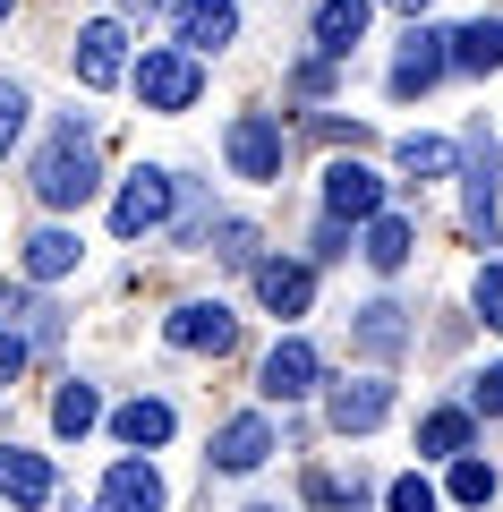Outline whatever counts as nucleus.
Listing matches in <instances>:
<instances>
[{
  "mask_svg": "<svg viewBox=\"0 0 503 512\" xmlns=\"http://www.w3.org/2000/svg\"><path fill=\"white\" fill-rule=\"evenodd\" d=\"M384 9H401V18H427V0H384Z\"/></svg>",
  "mask_w": 503,
  "mask_h": 512,
  "instance_id": "35",
  "label": "nucleus"
},
{
  "mask_svg": "<svg viewBox=\"0 0 503 512\" xmlns=\"http://www.w3.org/2000/svg\"><path fill=\"white\" fill-rule=\"evenodd\" d=\"M384 504H393V512H435V504H444V495H435L427 478L410 470V478H393V487H384Z\"/></svg>",
  "mask_w": 503,
  "mask_h": 512,
  "instance_id": "29",
  "label": "nucleus"
},
{
  "mask_svg": "<svg viewBox=\"0 0 503 512\" xmlns=\"http://www.w3.org/2000/svg\"><path fill=\"white\" fill-rule=\"evenodd\" d=\"M444 69H452V35H435V26H410V35H401V60H393V77H384V86L410 103V94H427Z\"/></svg>",
  "mask_w": 503,
  "mask_h": 512,
  "instance_id": "9",
  "label": "nucleus"
},
{
  "mask_svg": "<svg viewBox=\"0 0 503 512\" xmlns=\"http://www.w3.org/2000/svg\"><path fill=\"white\" fill-rule=\"evenodd\" d=\"M26 86H9V77H0V163H9V154H18V137H26Z\"/></svg>",
  "mask_w": 503,
  "mask_h": 512,
  "instance_id": "27",
  "label": "nucleus"
},
{
  "mask_svg": "<svg viewBox=\"0 0 503 512\" xmlns=\"http://www.w3.org/2000/svg\"><path fill=\"white\" fill-rule=\"evenodd\" d=\"M52 427H60V436H69V444L86 436V427H103V393L69 376V384H60V402H52Z\"/></svg>",
  "mask_w": 503,
  "mask_h": 512,
  "instance_id": "25",
  "label": "nucleus"
},
{
  "mask_svg": "<svg viewBox=\"0 0 503 512\" xmlns=\"http://www.w3.org/2000/svg\"><path fill=\"white\" fill-rule=\"evenodd\" d=\"M324 214L333 222H376L384 214V180L367 163H333L324 171Z\"/></svg>",
  "mask_w": 503,
  "mask_h": 512,
  "instance_id": "13",
  "label": "nucleus"
},
{
  "mask_svg": "<svg viewBox=\"0 0 503 512\" xmlns=\"http://www.w3.org/2000/svg\"><path fill=\"white\" fill-rule=\"evenodd\" d=\"M461 222L469 239H495V137H486V120L461 128Z\"/></svg>",
  "mask_w": 503,
  "mask_h": 512,
  "instance_id": "4",
  "label": "nucleus"
},
{
  "mask_svg": "<svg viewBox=\"0 0 503 512\" xmlns=\"http://www.w3.org/2000/svg\"><path fill=\"white\" fill-rule=\"evenodd\" d=\"M171 35H180L188 60H205V52H222L239 35V9L231 0H171Z\"/></svg>",
  "mask_w": 503,
  "mask_h": 512,
  "instance_id": "12",
  "label": "nucleus"
},
{
  "mask_svg": "<svg viewBox=\"0 0 503 512\" xmlns=\"http://www.w3.org/2000/svg\"><path fill=\"white\" fill-rule=\"evenodd\" d=\"M376 0H316V60H350L367 43Z\"/></svg>",
  "mask_w": 503,
  "mask_h": 512,
  "instance_id": "15",
  "label": "nucleus"
},
{
  "mask_svg": "<svg viewBox=\"0 0 503 512\" xmlns=\"http://www.w3.org/2000/svg\"><path fill=\"white\" fill-rule=\"evenodd\" d=\"M256 299H265L273 316H307V299H316V265H299V256H265V265H256Z\"/></svg>",
  "mask_w": 503,
  "mask_h": 512,
  "instance_id": "16",
  "label": "nucleus"
},
{
  "mask_svg": "<svg viewBox=\"0 0 503 512\" xmlns=\"http://www.w3.org/2000/svg\"><path fill=\"white\" fill-rule=\"evenodd\" d=\"M94 512H171V487H162V470L154 461H111V478H103V495H94Z\"/></svg>",
  "mask_w": 503,
  "mask_h": 512,
  "instance_id": "10",
  "label": "nucleus"
},
{
  "mask_svg": "<svg viewBox=\"0 0 503 512\" xmlns=\"http://www.w3.org/2000/svg\"><path fill=\"white\" fill-rule=\"evenodd\" d=\"M0 18H9V0H0Z\"/></svg>",
  "mask_w": 503,
  "mask_h": 512,
  "instance_id": "37",
  "label": "nucleus"
},
{
  "mask_svg": "<svg viewBox=\"0 0 503 512\" xmlns=\"http://www.w3.org/2000/svg\"><path fill=\"white\" fill-rule=\"evenodd\" d=\"M316 384H324V359H316L307 333H282V342L265 350V367H256V393H265V402H307Z\"/></svg>",
  "mask_w": 503,
  "mask_h": 512,
  "instance_id": "6",
  "label": "nucleus"
},
{
  "mask_svg": "<svg viewBox=\"0 0 503 512\" xmlns=\"http://www.w3.org/2000/svg\"><path fill=\"white\" fill-rule=\"evenodd\" d=\"M214 239H222V248H214L222 265H256V222H239V214H222V222H214Z\"/></svg>",
  "mask_w": 503,
  "mask_h": 512,
  "instance_id": "28",
  "label": "nucleus"
},
{
  "mask_svg": "<svg viewBox=\"0 0 503 512\" xmlns=\"http://www.w3.org/2000/svg\"><path fill=\"white\" fill-rule=\"evenodd\" d=\"M162 333H171V350H214V359H222V350L239 342V316L222 308V299H180Z\"/></svg>",
  "mask_w": 503,
  "mask_h": 512,
  "instance_id": "11",
  "label": "nucleus"
},
{
  "mask_svg": "<svg viewBox=\"0 0 503 512\" xmlns=\"http://www.w3.org/2000/svg\"><path fill=\"white\" fill-rule=\"evenodd\" d=\"M94 188H103V163H94V128H86V120H60L52 137H43V154H35V197L52 205V214H77Z\"/></svg>",
  "mask_w": 503,
  "mask_h": 512,
  "instance_id": "1",
  "label": "nucleus"
},
{
  "mask_svg": "<svg viewBox=\"0 0 503 512\" xmlns=\"http://www.w3.org/2000/svg\"><path fill=\"white\" fill-rule=\"evenodd\" d=\"M171 427H180V410L162 402V393H137V402L111 410V436H120L128 453H154V444H171Z\"/></svg>",
  "mask_w": 503,
  "mask_h": 512,
  "instance_id": "17",
  "label": "nucleus"
},
{
  "mask_svg": "<svg viewBox=\"0 0 503 512\" xmlns=\"http://www.w3.org/2000/svg\"><path fill=\"white\" fill-rule=\"evenodd\" d=\"M410 248H418V222L410 214H376V222H367V239H359V256L376 265V274H401Z\"/></svg>",
  "mask_w": 503,
  "mask_h": 512,
  "instance_id": "20",
  "label": "nucleus"
},
{
  "mask_svg": "<svg viewBox=\"0 0 503 512\" xmlns=\"http://www.w3.org/2000/svg\"><path fill=\"white\" fill-rule=\"evenodd\" d=\"M128 86H137V103H145V111H188V103L205 94V69L180 52V43H154V52L128 69Z\"/></svg>",
  "mask_w": 503,
  "mask_h": 512,
  "instance_id": "3",
  "label": "nucleus"
},
{
  "mask_svg": "<svg viewBox=\"0 0 503 512\" xmlns=\"http://www.w3.org/2000/svg\"><path fill=\"white\" fill-rule=\"evenodd\" d=\"M469 444H478V410H427L418 419V453L427 461H461Z\"/></svg>",
  "mask_w": 503,
  "mask_h": 512,
  "instance_id": "21",
  "label": "nucleus"
},
{
  "mask_svg": "<svg viewBox=\"0 0 503 512\" xmlns=\"http://www.w3.org/2000/svg\"><path fill=\"white\" fill-rule=\"evenodd\" d=\"M469 410H478V419H503V359L486 367L478 384H469Z\"/></svg>",
  "mask_w": 503,
  "mask_h": 512,
  "instance_id": "31",
  "label": "nucleus"
},
{
  "mask_svg": "<svg viewBox=\"0 0 503 512\" xmlns=\"http://www.w3.org/2000/svg\"><path fill=\"white\" fill-rule=\"evenodd\" d=\"M452 69H469V77L503 69V18H469L461 35H452Z\"/></svg>",
  "mask_w": 503,
  "mask_h": 512,
  "instance_id": "23",
  "label": "nucleus"
},
{
  "mask_svg": "<svg viewBox=\"0 0 503 512\" xmlns=\"http://www.w3.org/2000/svg\"><path fill=\"white\" fill-rule=\"evenodd\" d=\"M273 461V419L265 410H239V419H222L214 436V470H265Z\"/></svg>",
  "mask_w": 503,
  "mask_h": 512,
  "instance_id": "14",
  "label": "nucleus"
},
{
  "mask_svg": "<svg viewBox=\"0 0 503 512\" xmlns=\"http://www.w3.org/2000/svg\"><path fill=\"white\" fill-rule=\"evenodd\" d=\"M128 9H137V18H145V9H171V0H128Z\"/></svg>",
  "mask_w": 503,
  "mask_h": 512,
  "instance_id": "36",
  "label": "nucleus"
},
{
  "mask_svg": "<svg viewBox=\"0 0 503 512\" xmlns=\"http://www.w3.org/2000/svg\"><path fill=\"white\" fill-rule=\"evenodd\" d=\"M0 495L18 512H43L52 504V461L43 453H18V444H0Z\"/></svg>",
  "mask_w": 503,
  "mask_h": 512,
  "instance_id": "18",
  "label": "nucleus"
},
{
  "mask_svg": "<svg viewBox=\"0 0 503 512\" xmlns=\"http://www.w3.org/2000/svg\"><path fill=\"white\" fill-rule=\"evenodd\" d=\"M350 342H359L367 359H401V350H410V308H393V299H367L359 325H350Z\"/></svg>",
  "mask_w": 503,
  "mask_h": 512,
  "instance_id": "19",
  "label": "nucleus"
},
{
  "mask_svg": "<svg viewBox=\"0 0 503 512\" xmlns=\"http://www.w3.org/2000/svg\"><path fill=\"white\" fill-rule=\"evenodd\" d=\"M324 419L342 427V436L384 427V419H393V376H342V384H324Z\"/></svg>",
  "mask_w": 503,
  "mask_h": 512,
  "instance_id": "7",
  "label": "nucleus"
},
{
  "mask_svg": "<svg viewBox=\"0 0 503 512\" xmlns=\"http://www.w3.org/2000/svg\"><path fill=\"white\" fill-rule=\"evenodd\" d=\"M18 376H26V342L0 325V384H18Z\"/></svg>",
  "mask_w": 503,
  "mask_h": 512,
  "instance_id": "33",
  "label": "nucleus"
},
{
  "mask_svg": "<svg viewBox=\"0 0 503 512\" xmlns=\"http://www.w3.org/2000/svg\"><path fill=\"white\" fill-rule=\"evenodd\" d=\"M77 86H94V94H103V86H120V77H128V35H120V18H94V26H77Z\"/></svg>",
  "mask_w": 503,
  "mask_h": 512,
  "instance_id": "8",
  "label": "nucleus"
},
{
  "mask_svg": "<svg viewBox=\"0 0 503 512\" xmlns=\"http://www.w3.org/2000/svg\"><path fill=\"white\" fill-rule=\"evenodd\" d=\"M222 154H231V171H239V180H282L290 137H282V120H273V111H239V120H231V137H222Z\"/></svg>",
  "mask_w": 503,
  "mask_h": 512,
  "instance_id": "5",
  "label": "nucleus"
},
{
  "mask_svg": "<svg viewBox=\"0 0 503 512\" xmlns=\"http://www.w3.org/2000/svg\"><path fill=\"white\" fill-rule=\"evenodd\" d=\"M393 163L410 171V180H452V163H461V146H452V137H418V128H410V137L393 146Z\"/></svg>",
  "mask_w": 503,
  "mask_h": 512,
  "instance_id": "24",
  "label": "nucleus"
},
{
  "mask_svg": "<svg viewBox=\"0 0 503 512\" xmlns=\"http://www.w3.org/2000/svg\"><path fill=\"white\" fill-rule=\"evenodd\" d=\"M469 299H478V316L503 333V265H478V282H469Z\"/></svg>",
  "mask_w": 503,
  "mask_h": 512,
  "instance_id": "30",
  "label": "nucleus"
},
{
  "mask_svg": "<svg viewBox=\"0 0 503 512\" xmlns=\"http://www.w3.org/2000/svg\"><path fill=\"white\" fill-rule=\"evenodd\" d=\"M0 316H26V325H35V316H43V299L26 291V282H0Z\"/></svg>",
  "mask_w": 503,
  "mask_h": 512,
  "instance_id": "32",
  "label": "nucleus"
},
{
  "mask_svg": "<svg viewBox=\"0 0 503 512\" xmlns=\"http://www.w3.org/2000/svg\"><path fill=\"white\" fill-rule=\"evenodd\" d=\"M180 171H128L120 197H111V231L120 239H145V231H171V214H180Z\"/></svg>",
  "mask_w": 503,
  "mask_h": 512,
  "instance_id": "2",
  "label": "nucleus"
},
{
  "mask_svg": "<svg viewBox=\"0 0 503 512\" xmlns=\"http://www.w3.org/2000/svg\"><path fill=\"white\" fill-rule=\"evenodd\" d=\"M290 86H299V94H324V86H333V60H299V77H290Z\"/></svg>",
  "mask_w": 503,
  "mask_h": 512,
  "instance_id": "34",
  "label": "nucleus"
},
{
  "mask_svg": "<svg viewBox=\"0 0 503 512\" xmlns=\"http://www.w3.org/2000/svg\"><path fill=\"white\" fill-rule=\"evenodd\" d=\"M77 256H86V248H77V231L43 222V231L26 239V274H35V282H60V274H77Z\"/></svg>",
  "mask_w": 503,
  "mask_h": 512,
  "instance_id": "22",
  "label": "nucleus"
},
{
  "mask_svg": "<svg viewBox=\"0 0 503 512\" xmlns=\"http://www.w3.org/2000/svg\"><path fill=\"white\" fill-rule=\"evenodd\" d=\"M486 495H495V461L461 453V461H452V504H486Z\"/></svg>",
  "mask_w": 503,
  "mask_h": 512,
  "instance_id": "26",
  "label": "nucleus"
}]
</instances>
